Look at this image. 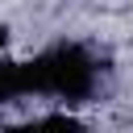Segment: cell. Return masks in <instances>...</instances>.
<instances>
[{
    "label": "cell",
    "instance_id": "2",
    "mask_svg": "<svg viewBox=\"0 0 133 133\" xmlns=\"http://www.w3.org/2000/svg\"><path fill=\"white\" fill-rule=\"evenodd\" d=\"M29 96L25 91V62H0V104Z\"/></svg>",
    "mask_w": 133,
    "mask_h": 133
},
{
    "label": "cell",
    "instance_id": "3",
    "mask_svg": "<svg viewBox=\"0 0 133 133\" xmlns=\"http://www.w3.org/2000/svg\"><path fill=\"white\" fill-rule=\"evenodd\" d=\"M4 42H8V33H4V29H0V50H4Z\"/></svg>",
    "mask_w": 133,
    "mask_h": 133
},
{
    "label": "cell",
    "instance_id": "1",
    "mask_svg": "<svg viewBox=\"0 0 133 133\" xmlns=\"http://www.w3.org/2000/svg\"><path fill=\"white\" fill-rule=\"evenodd\" d=\"M96 87V62L83 46H54L25 62V91L29 96H62L83 100Z\"/></svg>",
    "mask_w": 133,
    "mask_h": 133
}]
</instances>
